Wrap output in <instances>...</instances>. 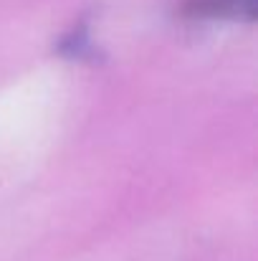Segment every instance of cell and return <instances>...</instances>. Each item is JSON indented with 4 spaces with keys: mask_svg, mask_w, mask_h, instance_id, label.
Instances as JSON below:
<instances>
[{
    "mask_svg": "<svg viewBox=\"0 0 258 261\" xmlns=\"http://www.w3.org/2000/svg\"><path fill=\"white\" fill-rule=\"evenodd\" d=\"M256 0H185L182 13L187 18L197 20H215V18H231V20H253L256 18Z\"/></svg>",
    "mask_w": 258,
    "mask_h": 261,
    "instance_id": "cell-1",
    "label": "cell"
},
{
    "mask_svg": "<svg viewBox=\"0 0 258 261\" xmlns=\"http://www.w3.org/2000/svg\"><path fill=\"white\" fill-rule=\"evenodd\" d=\"M56 51L66 59H74V61H94L96 59V46L89 36V25L84 20L79 25H74L59 43H56Z\"/></svg>",
    "mask_w": 258,
    "mask_h": 261,
    "instance_id": "cell-2",
    "label": "cell"
}]
</instances>
